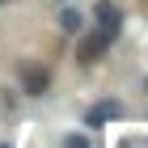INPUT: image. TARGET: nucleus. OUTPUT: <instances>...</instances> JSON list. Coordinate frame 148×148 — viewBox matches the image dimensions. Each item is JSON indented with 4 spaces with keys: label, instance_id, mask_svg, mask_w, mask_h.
Returning a JSON list of instances; mask_svg holds the SVG:
<instances>
[{
    "label": "nucleus",
    "instance_id": "obj_3",
    "mask_svg": "<svg viewBox=\"0 0 148 148\" xmlns=\"http://www.w3.org/2000/svg\"><path fill=\"white\" fill-rule=\"evenodd\" d=\"M97 21H102V30L114 38V34H119V25H123V13L114 9L110 0H102V4H97Z\"/></svg>",
    "mask_w": 148,
    "mask_h": 148
},
{
    "label": "nucleus",
    "instance_id": "obj_6",
    "mask_svg": "<svg viewBox=\"0 0 148 148\" xmlns=\"http://www.w3.org/2000/svg\"><path fill=\"white\" fill-rule=\"evenodd\" d=\"M64 148H89V144H85L80 136H68V140H64Z\"/></svg>",
    "mask_w": 148,
    "mask_h": 148
},
{
    "label": "nucleus",
    "instance_id": "obj_1",
    "mask_svg": "<svg viewBox=\"0 0 148 148\" xmlns=\"http://www.w3.org/2000/svg\"><path fill=\"white\" fill-rule=\"evenodd\" d=\"M106 47H110V34H106V30H97V34H89V38H80V47H76L80 68H93V64L106 55Z\"/></svg>",
    "mask_w": 148,
    "mask_h": 148
},
{
    "label": "nucleus",
    "instance_id": "obj_5",
    "mask_svg": "<svg viewBox=\"0 0 148 148\" xmlns=\"http://www.w3.org/2000/svg\"><path fill=\"white\" fill-rule=\"evenodd\" d=\"M59 30H68V34H76V30H80V13H64V17H59Z\"/></svg>",
    "mask_w": 148,
    "mask_h": 148
},
{
    "label": "nucleus",
    "instance_id": "obj_4",
    "mask_svg": "<svg viewBox=\"0 0 148 148\" xmlns=\"http://www.w3.org/2000/svg\"><path fill=\"white\" fill-rule=\"evenodd\" d=\"M119 114H123V106H119V102H102L97 110H89V127L106 123V119H119Z\"/></svg>",
    "mask_w": 148,
    "mask_h": 148
},
{
    "label": "nucleus",
    "instance_id": "obj_2",
    "mask_svg": "<svg viewBox=\"0 0 148 148\" xmlns=\"http://www.w3.org/2000/svg\"><path fill=\"white\" fill-rule=\"evenodd\" d=\"M21 89L30 93V97H42V93L51 89V72H47L42 64H21Z\"/></svg>",
    "mask_w": 148,
    "mask_h": 148
}]
</instances>
